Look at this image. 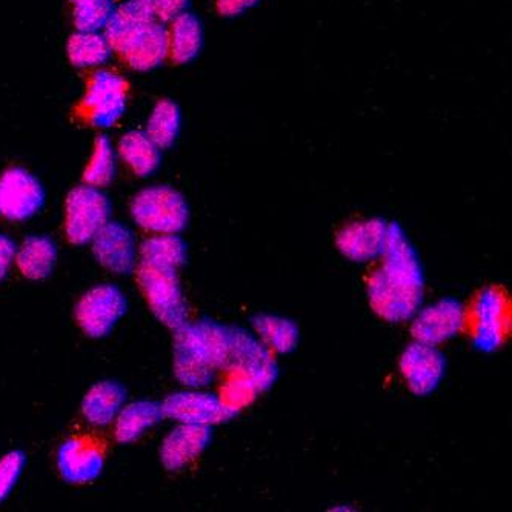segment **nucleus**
<instances>
[{
  "instance_id": "nucleus-29",
  "label": "nucleus",
  "mask_w": 512,
  "mask_h": 512,
  "mask_svg": "<svg viewBox=\"0 0 512 512\" xmlns=\"http://www.w3.org/2000/svg\"><path fill=\"white\" fill-rule=\"evenodd\" d=\"M74 28L104 33L116 10L114 0H70Z\"/></svg>"
},
{
  "instance_id": "nucleus-5",
  "label": "nucleus",
  "mask_w": 512,
  "mask_h": 512,
  "mask_svg": "<svg viewBox=\"0 0 512 512\" xmlns=\"http://www.w3.org/2000/svg\"><path fill=\"white\" fill-rule=\"evenodd\" d=\"M130 85L122 74L111 70H97L88 80L79 114L90 127L107 130L122 119L128 107Z\"/></svg>"
},
{
  "instance_id": "nucleus-26",
  "label": "nucleus",
  "mask_w": 512,
  "mask_h": 512,
  "mask_svg": "<svg viewBox=\"0 0 512 512\" xmlns=\"http://www.w3.org/2000/svg\"><path fill=\"white\" fill-rule=\"evenodd\" d=\"M180 125H182V114H180L179 105L170 99H160L148 117L145 133L160 150H167L176 143Z\"/></svg>"
},
{
  "instance_id": "nucleus-11",
  "label": "nucleus",
  "mask_w": 512,
  "mask_h": 512,
  "mask_svg": "<svg viewBox=\"0 0 512 512\" xmlns=\"http://www.w3.org/2000/svg\"><path fill=\"white\" fill-rule=\"evenodd\" d=\"M45 203V190L25 168H8L0 176V214L14 222L36 216Z\"/></svg>"
},
{
  "instance_id": "nucleus-13",
  "label": "nucleus",
  "mask_w": 512,
  "mask_h": 512,
  "mask_svg": "<svg viewBox=\"0 0 512 512\" xmlns=\"http://www.w3.org/2000/svg\"><path fill=\"white\" fill-rule=\"evenodd\" d=\"M163 417L188 425L213 426L228 422L237 411L214 394L183 391L171 394L162 403Z\"/></svg>"
},
{
  "instance_id": "nucleus-7",
  "label": "nucleus",
  "mask_w": 512,
  "mask_h": 512,
  "mask_svg": "<svg viewBox=\"0 0 512 512\" xmlns=\"http://www.w3.org/2000/svg\"><path fill=\"white\" fill-rule=\"evenodd\" d=\"M111 203L102 188L80 185L65 203V233L73 245H85L110 222Z\"/></svg>"
},
{
  "instance_id": "nucleus-15",
  "label": "nucleus",
  "mask_w": 512,
  "mask_h": 512,
  "mask_svg": "<svg viewBox=\"0 0 512 512\" xmlns=\"http://www.w3.org/2000/svg\"><path fill=\"white\" fill-rule=\"evenodd\" d=\"M445 356L437 346L414 342L403 351L400 357V371L406 385L417 396H426L442 382L445 376Z\"/></svg>"
},
{
  "instance_id": "nucleus-6",
  "label": "nucleus",
  "mask_w": 512,
  "mask_h": 512,
  "mask_svg": "<svg viewBox=\"0 0 512 512\" xmlns=\"http://www.w3.org/2000/svg\"><path fill=\"white\" fill-rule=\"evenodd\" d=\"M137 282L154 316L171 330H179L190 319L176 270L140 263Z\"/></svg>"
},
{
  "instance_id": "nucleus-20",
  "label": "nucleus",
  "mask_w": 512,
  "mask_h": 512,
  "mask_svg": "<svg viewBox=\"0 0 512 512\" xmlns=\"http://www.w3.org/2000/svg\"><path fill=\"white\" fill-rule=\"evenodd\" d=\"M116 151L137 177L151 176L162 162V150L145 131L133 130L122 134Z\"/></svg>"
},
{
  "instance_id": "nucleus-18",
  "label": "nucleus",
  "mask_w": 512,
  "mask_h": 512,
  "mask_svg": "<svg viewBox=\"0 0 512 512\" xmlns=\"http://www.w3.org/2000/svg\"><path fill=\"white\" fill-rule=\"evenodd\" d=\"M211 442V426L180 423L174 428L160 448V460L170 471L187 468Z\"/></svg>"
},
{
  "instance_id": "nucleus-3",
  "label": "nucleus",
  "mask_w": 512,
  "mask_h": 512,
  "mask_svg": "<svg viewBox=\"0 0 512 512\" xmlns=\"http://www.w3.org/2000/svg\"><path fill=\"white\" fill-rule=\"evenodd\" d=\"M231 330L214 322L180 326L174 336V374L185 386L210 385L216 371L227 368Z\"/></svg>"
},
{
  "instance_id": "nucleus-8",
  "label": "nucleus",
  "mask_w": 512,
  "mask_h": 512,
  "mask_svg": "<svg viewBox=\"0 0 512 512\" xmlns=\"http://www.w3.org/2000/svg\"><path fill=\"white\" fill-rule=\"evenodd\" d=\"M125 313L127 299L114 285L96 286L76 306L77 323L93 339L108 336Z\"/></svg>"
},
{
  "instance_id": "nucleus-4",
  "label": "nucleus",
  "mask_w": 512,
  "mask_h": 512,
  "mask_svg": "<svg viewBox=\"0 0 512 512\" xmlns=\"http://www.w3.org/2000/svg\"><path fill=\"white\" fill-rule=\"evenodd\" d=\"M131 216L148 233L179 234L187 228L190 208L179 191L168 185H154L134 196Z\"/></svg>"
},
{
  "instance_id": "nucleus-17",
  "label": "nucleus",
  "mask_w": 512,
  "mask_h": 512,
  "mask_svg": "<svg viewBox=\"0 0 512 512\" xmlns=\"http://www.w3.org/2000/svg\"><path fill=\"white\" fill-rule=\"evenodd\" d=\"M388 223L382 219L360 220L337 234V248L346 259L365 263L379 259L385 248Z\"/></svg>"
},
{
  "instance_id": "nucleus-19",
  "label": "nucleus",
  "mask_w": 512,
  "mask_h": 512,
  "mask_svg": "<svg viewBox=\"0 0 512 512\" xmlns=\"http://www.w3.org/2000/svg\"><path fill=\"white\" fill-rule=\"evenodd\" d=\"M167 28L168 59L176 65L193 62L203 45V27L199 17L185 11L171 20Z\"/></svg>"
},
{
  "instance_id": "nucleus-2",
  "label": "nucleus",
  "mask_w": 512,
  "mask_h": 512,
  "mask_svg": "<svg viewBox=\"0 0 512 512\" xmlns=\"http://www.w3.org/2000/svg\"><path fill=\"white\" fill-rule=\"evenodd\" d=\"M104 34L131 70L148 73L168 60V28L156 19L151 0L117 5Z\"/></svg>"
},
{
  "instance_id": "nucleus-28",
  "label": "nucleus",
  "mask_w": 512,
  "mask_h": 512,
  "mask_svg": "<svg viewBox=\"0 0 512 512\" xmlns=\"http://www.w3.org/2000/svg\"><path fill=\"white\" fill-rule=\"evenodd\" d=\"M117 170V151L107 136L94 142L93 153L84 171V183L91 187L105 188L113 182Z\"/></svg>"
},
{
  "instance_id": "nucleus-33",
  "label": "nucleus",
  "mask_w": 512,
  "mask_h": 512,
  "mask_svg": "<svg viewBox=\"0 0 512 512\" xmlns=\"http://www.w3.org/2000/svg\"><path fill=\"white\" fill-rule=\"evenodd\" d=\"M16 243L7 236H0V280L7 276L16 256Z\"/></svg>"
},
{
  "instance_id": "nucleus-24",
  "label": "nucleus",
  "mask_w": 512,
  "mask_h": 512,
  "mask_svg": "<svg viewBox=\"0 0 512 512\" xmlns=\"http://www.w3.org/2000/svg\"><path fill=\"white\" fill-rule=\"evenodd\" d=\"M162 419V405L159 403L150 402V400L130 403L120 409V413L117 414L116 428H114L117 442H136Z\"/></svg>"
},
{
  "instance_id": "nucleus-14",
  "label": "nucleus",
  "mask_w": 512,
  "mask_h": 512,
  "mask_svg": "<svg viewBox=\"0 0 512 512\" xmlns=\"http://www.w3.org/2000/svg\"><path fill=\"white\" fill-rule=\"evenodd\" d=\"M413 319L414 339L437 346L463 330L466 313L459 300L442 299L417 311Z\"/></svg>"
},
{
  "instance_id": "nucleus-21",
  "label": "nucleus",
  "mask_w": 512,
  "mask_h": 512,
  "mask_svg": "<svg viewBox=\"0 0 512 512\" xmlns=\"http://www.w3.org/2000/svg\"><path fill=\"white\" fill-rule=\"evenodd\" d=\"M127 391L124 386L111 380L96 383L82 402V413L88 422L96 426L110 425L124 408Z\"/></svg>"
},
{
  "instance_id": "nucleus-10",
  "label": "nucleus",
  "mask_w": 512,
  "mask_h": 512,
  "mask_svg": "<svg viewBox=\"0 0 512 512\" xmlns=\"http://www.w3.org/2000/svg\"><path fill=\"white\" fill-rule=\"evenodd\" d=\"M225 370L248 377L260 393L270 388L277 377L273 351L242 330H231L230 356Z\"/></svg>"
},
{
  "instance_id": "nucleus-27",
  "label": "nucleus",
  "mask_w": 512,
  "mask_h": 512,
  "mask_svg": "<svg viewBox=\"0 0 512 512\" xmlns=\"http://www.w3.org/2000/svg\"><path fill=\"white\" fill-rule=\"evenodd\" d=\"M254 331L260 342L276 353H291L299 343V328L291 320L262 314L253 320Z\"/></svg>"
},
{
  "instance_id": "nucleus-9",
  "label": "nucleus",
  "mask_w": 512,
  "mask_h": 512,
  "mask_svg": "<svg viewBox=\"0 0 512 512\" xmlns=\"http://www.w3.org/2000/svg\"><path fill=\"white\" fill-rule=\"evenodd\" d=\"M509 331V299L505 291L489 286L474 303L473 337L477 350L493 353L505 342Z\"/></svg>"
},
{
  "instance_id": "nucleus-1",
  "label": "nucleus",
  "mask_w": 512,
  "mask_h": 512,
  "mask_svg": "<svg viewBox=\"0 0 512 512\" xmlns=\"http://www.w3.org/2000/svg\"><path fill=\"white\" fill-rule=\"evenodd\" d=\"M380 257L368 282L371 308L388 322L413 319L423 302L425 279L419 254L399 223H389Z\"/></svg>"
},
{
  "instance_id": "nucleus-23",
  "label": "nucleus",
  "mask_w": 512,
  "mask_h": 512,
  "mask_svg": "<svg viewBox=\"0 0 512 512\" xmlns=\"http://www.w3.org/2000/svg\"><path fill=\"white\" fill-rule=\"evenodd\" d=\"M68 59L79 70H93L108 64L113 48L100 31H74L68 39Z\"/></svg>"
},
{
  "instance_id": "nucleus-32",
  "label": "nucleus",
  "mask_w": 512,
  "mask_h": 512,
  "mask_svg": "<svg viewBox=\"0 0 512 512\" xmlns=\"http://www.w3.org/2000/svg\"><path fill=\"white\" fill-rule=\"evenodd\" d=\"M259 0H216V10L220 16L234 17L253 8Z\"/></svg>"
},
{
  "instance_id": "nucleus-31",
  "label": "nucleus",
  "mask_w": 512,
  "mask_h": 512,
  "mask_svg": "<svg viewBox=\"0 0 512 512\" xmlns=\"http://www.w3.org/2000/svg\"><path fill=\"white\" fill-rule=\"evenodd\" d=\"M151 4H153L156 19L168 25L171 20L188 10L190 0H151Z\"/></svg>"
},
{
  "instance_id": "nucleus-12",
  "label": "nucleus",
  "mask_w": 512,
  "mask_h": 512,
  "mask_svg": "<svg viewBox=\"0 0 512 512\" xmlns=\"http://www.w3.org/2000/svg\"><path fill=\"white\" fill-rule=\"evenodd\" d=\"M105 445L94 437L74 436L57 451V468L65 482L85 485L102 474Z\"/></svg>"
},
{
  "instance_id": "nucleus-30",
  "label": "nucleus",
  "mask_w": 512,
  "mask_h": 512,
  "mask_svg": "<svg viewBox=\"0 0 512 512\" xmlns=\"http://www.w3.org/2000/svg\"><path fill=\"white\" fill-rule=\"evenodd\" d=\"M25 463L27 457L20 451H13L0 459V503L10 496L20 474L24 471Z\"/></svg>"
},
{
  "instance_id": "nucleus-22",
  "label": "nucleus",
  "mask_w": 512,
  "mask_h": 512,
  "mask_svg": "<svg viewBox=\"0 0 512 512\" xmlns=\"http://www.w3.org/2000/svg\"><path fill=\"white\" fill-rule=\"evenodd\" d=\"M14 260L20 273L27 279H47L56 265V243L47 236L27 237L19 250H16Z\"/></svg>"
},
{
  "instance_id": "nucleus-25",
  "label": "nucleus",
  "mask_w": 512,
  "mask_h": 512,
  "mask_svg": "<svg viewBox=\"0 0 512 512\" xmlns=\"http://www.w3.org/2000/svg\"><path fill=\"white\" fill-rule=\"evenodd\" d=\"M187 243L177 234H156L145 240L140 247L142 262L156 268L179 270L187 262Z\"/></svg>"
},
{
  "instance_id": "nucleus-16",
  "label": "nucleus",
  "mask_w": 512,
  "mask_h": 512,
  "mask_svg": "<svg viewBox=\"0 0 512 512\" xmlns=\"http://www.w3.org/2000/svg\"><path fill=\"white\" fill-rule=\"evenodd\" d=\"M97 262L111 273L130 274L136 270L137 247L130 228L119 222H108L91 240Z\"/></svg>"
}]
</instances>
